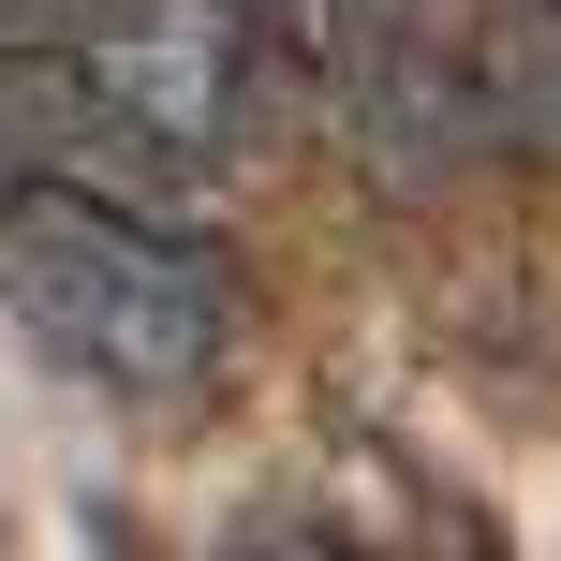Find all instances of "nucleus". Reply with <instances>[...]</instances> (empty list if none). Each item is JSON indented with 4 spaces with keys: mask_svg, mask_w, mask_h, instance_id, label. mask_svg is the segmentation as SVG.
<instances>
[{
    "mask_svg": "<svg viewBox=\"0 0 561 561\" xmlns=\"http://www.w3.org/2000/svg\"><path fill=\"white\" fill-rule=\"evenodd\" d=\"M0 296L30 310V340L59 369H89L118 399H193L237 340L222 266L118 193H15L0 207Z\"/></svg>",
    "mask_w": 561,
    "mask_h": 561,
    "instance_id": "1",
    "label": "nucleus"
},
{
    "mask_svg": "<svg viewBox=\"0 0 561 561\" xmlns=\"http://www.w3.org/2000/svg\"><path fill=\"white\" fill-rule=\"evenodd\" d=\"M118 0H0V59H30V45H75V30H104Z\"/></svg>",
    "mask_w": 561,
    "mask_h": 561,
    "instance_id": "2",
    "label": "nucleus"
}]
</instances>
